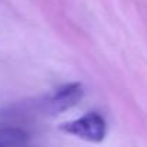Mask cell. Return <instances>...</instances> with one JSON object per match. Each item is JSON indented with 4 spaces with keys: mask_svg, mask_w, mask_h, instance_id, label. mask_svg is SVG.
<instances>
[{
    "mask_svg": "<svg viewBox=\"0 0 147 147\" xmlns=\"http://www.w3.org/2000/svg\"><path fill=\"white\" fill-rule=\"evenodd\" d=\"M59 128L65 134L74 136L88 143H101L107 136L105 118L95 111H90L80 118L66 121L61 124Z\"/></svg>",
    "mask_w": 147,
    "mask_h": 147,
    "instance_id": "cell-1",
    "label": "cell"
},
{
    "mask_svg": "<svg viewBox=\"0 0 147 147\" xmlns=\"http://www.w3.org/2000/svg\"><path fill=\"white\" fill-rule=\"evenodd\" d=\"M84 97V87L80 82H69L58 90L46 100V110L52 114H61L75 107Z\"/></svg>",
    "mask_w": 147,
    "mask_h": 147,
    "instance_id": "cell-2",
    "label": "cell"
},
{
    "mask_svg": "<svg viewBox=\"0 0 147 147\" xmlns=\"http://www.w3.org/2000/svg\"><path fill=\"white\" fill-rule=\"evenodd\" d=\"M29 138V133L23 128L0 127V147H25Z\"/></svg>",
    "mask_w": 147,
    "mask_h": 147,
    "instance_id": "cell-3",
    "label": "cell"
}]
</instances>
